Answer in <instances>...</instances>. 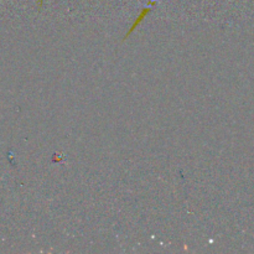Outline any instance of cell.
<instances>
[{
  "mask_svg": "<svg viewBox=\"0 0 254 254\" xmlns=\"http://www.w3.org/2000/svg\"><path fill=\"white\" fill-rule=\"evenodd\" d=\"M153 1H156V0H153Z\"/></svg>",
  "mask_w": 254,
  "mask_h": 254,
  "instance_id": "6da1fadb",
  "label": "cell"
}]
</instances>
